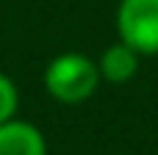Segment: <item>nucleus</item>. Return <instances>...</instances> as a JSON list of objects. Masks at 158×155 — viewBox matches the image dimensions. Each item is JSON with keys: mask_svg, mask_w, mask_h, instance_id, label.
<instances>
[{"mask_svg": "<svg viewBox=\"0 0 158 155\" xmlns=\"http://www.w3.org/2000/svg\"><path fill=\"white\" fill-rule=\"evenodd\" d=\"M100 86V69L81 53H61L44 69V89L53 100L75 105L89 100Z\"/></svg>", "mask_w": 158, "mask_h": 155, "instance_id": "f257e3e1", "label": "nucleus"}, {"mask_svg": "<svg viewBox=\"0 0 158 155\" xmlns=\"http://www.w3.org/2000/svg\"><path fill=\"white\" fill-rule=\"evenodd\" d=\"M19 105V94H17V86L11 83L8 75L0 72V125L14 119V111Z\"/></svg>", "mask_w": 158, "mask_h": 155, "instance_id": "39448f33", "label": "nucleus"}, {"mask_svg": "<svg viewBox=\"0 0 158 155\" xmlns=\"http://www.w3.org/2000/svg\"><path fill=\"white\" fill-rule=\"evenodd\" d=\"M97 69H100V78H106V80H111V83H125V80H131V78L136 75V69H139V53H136L131 44L117 42V44H111V47L100 55Z\"/></svg>", "mask_w": 158, "mask_h": 155, "instance_id": "20e7f679", "label": "nucleus"}, {"mask_svg": "<svg viewBox=\"0 0 158 155\" xmlns=\"http://www.w3.org/2000/svg\"><path fill=\"white\" fill-rule=\"evenodd\" d=\"M117 31L139 55H158V0H119Z\"/></svg>", "mask_w": 158, "mask_h": 155, "instance_id": "f03ea898", "label": "nucleus"}, {"mask_svg": "<svg viewBox=\"0 0 158 155\" xmlns=\"http://www.w3.org/2000/svg\"><path fill=\"white\" fill-rule=\"evenodd\" d=\"M0 155H47V141L36 125L8 119L0 125Z\"/></svg>", "mask_w": 158, "mask_h": 155, "instance_id": "7ed1b4c3", "label": "nucleus"}]
</instances>
